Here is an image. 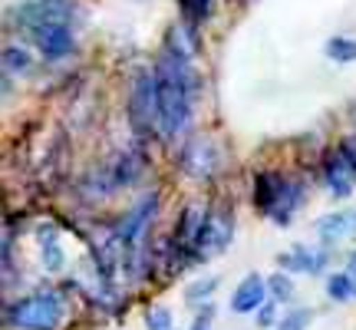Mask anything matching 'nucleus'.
I'll list each match as a JSON object with an SVG mask.
<instances>
[{
    "label": "nucleus",
    "mask_w": 356,
    "mask_h": 330,
    "mask_svg": "<svg viewBox=\"0 0 356 330\" xmlns=\"http://www.w3.org/2000/svg\"><path fill=\"white\" fill-rule=\"evenodd\" d=\"M109 172H113L115 189H122V185L129 189V185H136L142 178V172H145V155H142L139 149H126V152H119L113 159Z\"/></svg>",
    "instance_id": "obj_11"
},
{
    "label": "nucleus",
    "mask_w": 356,
    "mask_h": 330,
    "mask_svg": "<svg viewBox=\"0 0 356 330\" xmlns=\"http://www.w3.org/2000/svg\"><path fill=\"white\" fill-rule=\"evenodd\" d=\"M33 70V60H30V53L24 50V47H7L3 50V73L7 77H20V73H30Z\"/></svg>",
    "instance_id": "obj_17"
},
{
    "label": "nucleus",
    "mask_w": 356,
    "mask_h": 330,
    "mask_svg": "<svg viewBox=\"0 0 356 330\" xmlns=\"http://www.w3.org/2000/svg\"><path fill=\"white\" fill-rule=\"evenodd\" d=\"M7 324L17 330H56L63 324V297L56 291H37L20 297L7 311Z\"/></svg>",
    "instance_id": "obj_2"
},
{
    "label": "nucleus",
    "mask_w": 356,
    "mask_h": 330,
    "mask_svg": "<svg viewBox=\"0 0 356 330\" xmlns=\"http://www.w3.org/2000/svg\"><path fill=\"white\" fill-rule=\"evenodd\" d=\"M257 324H261V327H274V324H280L277 320V301H267V304L257 311Z\"/></svg>",
    "instance_id": "obj_24"
},
{
    "label": "nucleus",
    "mask_w": 356,
    "mask_h": 330,
    "mask_svg": "<svg viewBox=\"0 0 356 330\" xmlns=\"http://www.w3.org/2000/svg\"><path fill=\"white\" fill-rule=\"evenodd\" d=\"M353 228H356V212H337V215L320 218V225H317L323 242H340V238H346Z\"/></svg>",
    "instance_id": "obj_14"
},
{
    "label": "nucleus",
    "mask_w": 356,
    "mask_h": 330,
    "mask_svg": "<svg viewBox=\"0 0 356 330\" xmlns=\"http://www.w3.org/2000/svg\"><path fill=\"white\" fill-rule=\"evenodd\" d=\"M218 162H221L218 146H215V139H208V136L188 139L181 146V152H178V168H181L188 178H195V182H204V178L215 175Z\"/></svg>",
    "instance_id": "obj_6"
},
{
    "label": "nucleus",
    "mask_w": 356,
    "mask_h": 330,
    "mask_svg": "<svg viewBox=\"0 0 356 330\" xmlns=\"http://www.w3.org/2000/svg\"><path fill=\"white\" fill-rule=\"evenodd\" d=\"M280 185H284V175H277V172H257V178H254V205L264 212V215L274 208V202H277Z\"/></svg>",
    "instance_id": "obj_13"
},
{
    "label": "nucleus",
    "mask_w": 356,
    "mask_h": 330,
    "mask_svg": "<svg viewBox=\"0 0 356 330\" xmlns=\"http://www.w3.org/2000/svg\"><path fill=\"white\" fill-rule=\"evenodd\" d=\"M267 291H270V301H291V294H293V284L291 278H284V274H274V278L267 281Z\"/></svg>",
    "instance_id": "obj_21"
},
{
    "label": "nucleus",
    "mask_w": 356,
    "mask_h": 330,
    "mask_svg": "<svg viewBox=\"0 0 356 330\" xmlns=\"http://www.w3.org/2000/svg\"><path fill=\"white\" fill-rule=\"evenodd\" d=\"M76 17V7L70 0H30L17 10V20L26 33H33L40 26H70Z\"/></svg>",
    "instance_id": "obj_5"
},
{
    "label": "nucleus",
    "mask_w": 356,
    "mask_h": 330,
    "mask_svg": "<svg viewBox=\"0 0 356 330\" xmlns=\"http://www.w3.org/2000/svg\"><path fill=\"white\" fill-rule=\"evenodd\" d=\"M350 278L356 281V254H353V258H350Z\"/></svg>",
    "instance_id": "obj_27"
},
{
    "label": "nucleus",
    "mask_w": 356,
    "mask_h": 330,
    "mask_svg": "<svg viewBox=\"0 0 356 330\" xmlns=\"http://www.w3.org/2000/svg\"><path fill=\"white\" fill-rule=\"evenodd\" d=\"M208 324H211V307H208V311H204L202 317L195 320V327H191V330H208Z\"/></svg>",
    "instance_id": "obj_26"
},
{
    "label": "nucleus",
    "mask_w": 356,
    "mask_h": 330,
    "mask_svg": "<svg viewBox=\"0 0 356 330\" xmlns=\"http://www.w3.org/2000/svg\"><path fill=\"white\" fill-rule=\"evenodd\" d=\"M37 50L47 56V60H63L66 53L73 50V30L70 26H40L30 33Z\"/></svg>",
    "instance_id": "obj_9"
},
{
    "label": "nucleus",
    "mask_w": 356,
    "mask_h": 330,
    "mask_svg": "<svg viewBox=\"0 0 356 330\" xmlns=\"http://www.w3.org/2000/svg\"><path fill=\"white\" fill-rule=\"evenodd\" d=\"M145 324H149V330H172V311L168 307H152L145 314Z\"/></svg>",
    "instance_id": "obj_22"
},
{
    "label": "nucleus",
    "mask_w": 356,
    "mask_h": 330,
    "mask_svg": "<svg viewBox=\"0 0 356 330\" xmlns=\"http://www.w3.org/2000/svg\"><path fill=\"white\" fill-rule=\"evenodd\" d=\"M300 202H304V182H297V178H284L277 202H274V208L267 212V218H270L274 225H291V218H293V212L300 208Z\"/></svg>",
    "instance_id": "obj_10"
},
{
    "label": "nucleus",
    "mask_w": 356,
    "mask_h": 330,
    "mask_svg": "<svg viewBox=\"0 0 356 330\" xmlns=\"http://www.w3.org/2000/svg\"><path fill=\"white\" fill-rule=\"evenodd\" d=\"M327 56H330V60H337V63H353V60H356V40L333 37L330 43H327Z\"/></svg>",
    "instance_id": "obj_19"
},
{
    "label": "nucleus",
    "mask_w": 356,
    "mask_h": 330,
    "mask_svg": "<svg viewBox=\"0 0 356 330\" xmlns=\"http://www.w3.org/2000/svg\"><path fill=\"white\" fill-rule=\"evenodd\" d=\"M40 251H43V265L47 271H60L63 267V248L56 242V231H40Z\"/></svg>",
    "instance_id": "obj_16"
},
{
    "label": "nucleus",
    "mask_w": 356,
    "mask_h": 330,
    "mask_svg": "<svg viewBox=\"0 0 356 330\" xmlns=\"http://www.w3.org/2000/svg\"><path fill=\"white\" fill-rule=\"evenodd\" d=\"M129 123L139 139H149L159 129V79L155 70H139L129 89Z\"/></svg>",
    "instance_id": "obj_4"
},
{
    "label": "nucleus",
    "mask_w": 356,
    "mask_h": 330,
    "mask_svg": "<svg viewBox=\"0 0 356 330\" xmlns=\"http://www.w3.org/2000/svg\"><path fill=\"white\" fill-rule=\"evenodd\" d=\"M215 288H218V278H198L195 284L185 288V301L188 304H202V301H208L215 294Z\"/></svg>",
    "instance_id": "obj_20"
},
{
    "label": "nucleus",
    "mask_w": 356,
    "mask_h": 330,
    "mask_svg": "<svg viewBox=\"0 0 356 330\" xmlns=\"http://www.w3.org/2000/svg\"><path fill=\"white\" fill-rule=\"evenodd\" d=\"M356 291V281L350 278V271H337L330 281H327V294L333 301H350Z\"/></svg>",
    "instance_id": "obj_18"
},
{
    "label": "nucleus",
    "mask_w": 356,
    "mask_h": 330,
    "mask_svg": "<svg viewBox=\"0 0 356 330\" xmlns=\"http://www.w3.org/2000/svg\"><path fill=\"white\" fill-rule=\"evenodd\" d=\"M155 79H159V132L162 139H178L191 123V96H195L191 60L162 50L155 63Z\"/></svg>",
    "instance_id": "obj_1"
},
{
    "label": "nucleus",
    "mask_w": 356,
    "mask_h": 330,
    "mask_svg": "<svg viewBox=\"0 0 356 330\" xmlns=\"http://www.w3.org/2000/svg\"><path fill=\"white\" fill-rule=\"evenodd\" d=\"M323 182H327V189L337 195V198H346V195H353V185H356V172L350 159L343 155V149H333L327 155V162H323Z\"/></svg>",
    "instance_id": "obj_7"
},
{
    "label": "nucleus",
    "mask_w": 356,
    "mask_h": 330,
    "mask_svg": "<svg viewBox=\"0 0 356 330\" xmlns=\"http://www.w3.org/2000/svg\"><path fill=\"white\" fill-rule=\"evenodd\" d=\"M267 281L261 278V274H248V278L234 288V294H231V311L234 314H257L261 307L270 301L267 297Z\"/></svg>",
    "instance_id": "obj_8"
},
{
    "label": "nucleus",
    "mask_w": 356,
    "mask_h": 330,
    "mask_svg": "<svg viewBox=\"0 0 356 330\" xmlns=\"http://www.w3.org/2000/svg\"><path fill=\"white\" fill-rule=\"evenodd\" d=\"M165 50L178 53V56H185V60H191L195 53H198V40H195V26L188 24H175L172 30H168V47Z\"/></svg>",
    "instance_id": "obj_15"
},
{
    "label": "nucleus",
    "mask_w": 356,
    "mask_h": 330,
    "mask_svg": "<svg viewBox=\"0 0 356 330\" xmlns=\"http://www.w3.org/2000/svg\"><path fill=\"white\" fill-rule=\"evenodd\" d=\"M277 265L287 267V271H297V274H317L320 267L327 265V251H314L307 244H293L291 251L277 258Z\"/></svg>",
    "instance_id": "obj_12"
},
{
    "label": "nucleus",
    "mask_w": 356,
    "mask_h": 330,
    "mask_svg": "<svg viewBox=\"0 0 356 330\" xmlns=\"http://www.w3.org/2000/svg\"><path fill=\"white\" fill-rule=\"evenodd\" d=\"M231 238H234V208H231L228 202H215L204 212V221H202V231H198L191 261H211L218 254H225Z\"/></svg>",
    "instance_id": "obj_3"
},
{
    "label": "nucleus",
    "mask_w": 356,
    "mask_h": 330,
    "mask_svg": "<svg viewBox=\"0 0 356 330\" xmlns=\"http://www.w3.org/2000/svg\"><path fill=\"white\" fill-rule=\"evenodd\" d=\"M340 149H343V155L350 159V165H353V172H356V136H350V139H346Z\"/></svg>",
    "instance_id": "obj_25"
},
{
    "label": "nucleus",
    "mask_w": 356,
    "mask_h": 330,
    "mask_svg": "<svg viewBox=\"0 0 356 330\" xmlns=\"http://www.w3.org/2000/svg\"><path fill=\"white\" fill-rule=\"evenodd\" d=\"M307 324H310V311H293L280 320L277 330H307Z\"/></svg>",
    "instance_id": "obj_23"
}]
</instances>
